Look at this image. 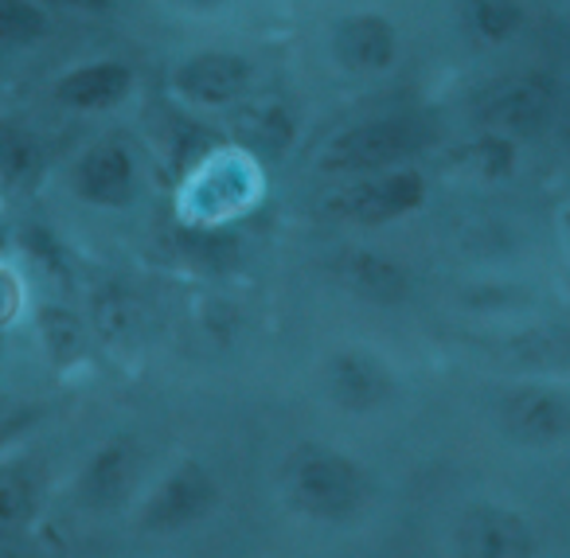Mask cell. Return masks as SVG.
<instances>
[{"mask_svg":"<svg viewBox=\"0 0 570 558\" xmlns=\"http://www.w3.org/2000/svg\"><path fill=\"white\" fill-rule=\"evenodd\" d=\"M254 63L238 51H191L168 71V90L196 110H230L246 98Z\"/></svg>","mask_w":570,"mask_h":558,"instance_id":"9","label":"cell"},{"mask_svg":"<svg viewBox=\"0 0 570 558\" xmlns=\"http://www.w3.org/2000/svg\"><path fill=\"white\" fill-rule=\"evenodd\" d=\"M547 114H551V87L539 79H512L497 87L484 102V121L492 134H504L512 141L543 129Z\"/></svg>","mask_w":570,"mask_h":558,"instance_id":"14","label":"cell"},{"mask_svg":"<svg viewBox=\"0 0 570 558\" xmlns=\"http://www.w3.org/2000/svg\"><path fill=\"white\" fill-rule=\"evenodd\" d=\"M168 4L180 12H199V17H212V12L230 9V0H168Z\"/></svg>","mask_w":570,"mask_h":558,"instance_id":"23","label":"cell"},{"mask_svg":"<svg viewBox=\"0 0 570 558\" xmlns=\"http://www.w3.org/2000/svg\"><path fill=\"white\" fill-rule=\"evenodd\" d=\"M51 17L40 0H0V48H32L48 40Z\"/></svg>","mask_w":570,"mask_h":558,"instance_id":"19","label":"cell"},{"mask_svg":"<svg viewBox=\"0 0 570 558\" xmlns=\"http://www.w3.org/2000/svg\"><path fill=\"white\" fill-rule=\"evenodd\" d=\"M328 48H333V59L341 63V71L375 79V75L395 71L399 56H403V36H399L395 20L367 9L336 20Z\"/></svg>","mask_w":570,"mask_h":558,"instance_id":"11","label":"cell"},{"mask_svg":"<svg viewBox=\"0 0 570 558\" xmlns=\"http://www.w3.org/2000/svg\"><path fill=\"white\" fill-rule=\"evenodd\" d=\"M562 243H567V254H570V207L562 212Z\"/></svg>","mask_w":570,"mask_h":558,"instance_id":"25","label":"cell"},{"mask_svg":"<svg viewBox=\"0 0 570 558\" xmlns=\"http://www.w3.org/2000/svg\"><path fill=\"white\" fill-rule=\"evenodd\" d=\"M430 134L426 126H419L414 118H367L356 126L341 129L333 141L321 149L317 168L325 176H367L383 173V168L411 165V157H419L426 149Z\"/></svg>","mask_w":570,"mask_h":558,"instance_id":"4","label":"cell"},{"mask_svg":"<svg viewBox=\"0 0 570 558\" xmlns=\"http://www.w3.org/2000/svg\"><path fill=\"white\" fill-rule=\"evenodd\" d=\"M20 316H24V282H20V274L9 262H0V336H4Z\"/></svg>","mask_w":570,"mask_h":558,"instance_id":"22","label":"cell"},{"mask_svg":"<svg viewBox=\"0 0 570 558\" xmlns=\"http://www.w3.org/2000/svg\"><path fill=\"white\" fill-rule=\"evenodd\" d=\"M40 4H59L67 12H95V17L114 9V0H40Z\"/></svg>","mask_w":570,"mask_h":558,"instance_id":"24","label":"cell"},{"mask_svg":"<svg viewBox=\"0 0 570 558\" xmlns=\"http://www.w3.org/2000/svg\"><path fill=\"white\" fill-rule=\"evenodd\" d=\"M36 324H40V340L56 363H67L82 352V329L75 321V313H67L59 305H40L36 309Z\"/></svg>","mask_w":570,"mask_h":558,"instance_id":"20","label":"cell"},{"mask_svg":"<svg viewBox=\"0 0 570 558\" xmlns=\"http://www.w3.org/2000/svg\"><path fill=\"white\" fill-rule=\"evenodd\" d=\"M43 173V145L24 121L0 118V184L9 192L36 188Z\"/></svg>","mask_w":570,"mask_h":558,"instance_id":"15","label":"cell"},{"mask_svg":"<svg viewBox=\"0 0 570 558\" xmlns=\"http://www.w3.org/2000/svg\"><path fill=\"white\" fill-rule=\"evenodd\" d=\"M497 425L520 449L570 446V386L554 379L512 383L497 402Z\"/></svg>","mask_w":570,"mask_h":558,"instance_id":"7","label":"cell"},{"mask_svg":"<svg viewBox=\"0 0 570 558\" xmlns=\"http://www.w3.org/2000/svg\"><path fill=\"white\" fill-rule=\"evenodd\" d=\"M134 90L137 75L129 63H121V59H90V63H79L59 75L56 87H51V98L71 114H110L118 106H126L134 98Z\"/></svg>","mask_w":570,"mask_h":558,"instance_id":"12","label":"cell"},{"mask_svg":"<svg viewBox=\"0 0 570 558\" xmlns=\"http://www.w3.org/2000/svg\"><path fill=\"white\" fill-rule=\"evenodd\" d=\"M562 141H567V149H570V114H567V126H562Z\"/></svg>","mask_w":570,"mask_h":558,"instance_id":"26","label":"cell"},{"mask_svg":"<svg viewBox=\"0 0 570 558\" xmlns=\"http://www.w3.org/2000/svg\"><path fill=\"white\" fill-rule=\"evenodd\" d=\"M321 391L341 414H380L399 391V371L367 344H341L321 363Z\"/></svg>","mask_w":570,"mask_h":558,"instance_id":"8","label":"cell"},{"mask_svg":"<svg viewBox=\"0 0 570 558\" xmlns=\"http://www.w3.org/2000/svg\"><path fill=\"white\" fill-rule=\"evenodd\" d=\"M450 558H543V535L515 503L473 500L450 523Z\"/></svg>","mask_w":570,"mask_h":558,"instance_id":"6","label":"cell"},{"mask_svg":"<svg viewBox=\"0 0 570 558\" xmlns=\"http://www.w3.org/2000/svg\"><path fill=\"white\" fill-rule=\"evenodd\" d=\"M40 511V477L28 461H0V539L28 531Z\"/></svg>","mask_w":570,"mask_h":558,"instance_id":"16","label":"cell"},{"mask_svg":"<svg viewBox=\"0 0 570 558\" xmlns=\"http://www.w3.org/2000/svg\"><path fill=\"white\" fill-rule=\"evenodd\" d=\"M461 157H465L481 176H489V180H500V176L515 173V141L504 134H492V129H484L476 141H469Z\"/></svg>","mask_w":570,"mask_h":558,"instance_id":"21","label":"cell"},{"mask_svg":"<svg viewBox=\"0 0 570 558\" xmlns=\"http://www.w3.org/2000/svg\"><path fill=\"white\" fill-rule=\"evenodd\" d=\"M141 188V173H137V157L129 153L126 141H95L79 153V160L71 165V192L75 199L90 207H106L118 212L137 199Z\"/></svg>","mask_w":570,"mask_h":558,"instance_id":"10","label":"cell"},{"mask_svg":"<svg viewBox=\"0 0 570 558\" xmlns=\"http://www.w3.org/2000/svg\"><path fill=\"white\" fill-rule=\"evenodd\" d=\"M137 472H141V446L121 433L95 449V457L82 464L75 492L87 508H118L137 488Z\"/></svg>","mask_w":570,"mask_h":558,"instance_id":"13","label":"cell"},{"mask_svg":"<svg viewBox=\"0 0 570 558\" xmlns=\"http://www.w3.org/2000/svg\"><path fill=\"white\" fill-rule=\"evenodd\" d=\"M461 25L484 48H504L528 25L523 0H461Z\"/></svg>","mask_w":570,"mask_h":558,"instance_id":"17","label":"cell"},{"mask_svg":"<svg viewBox=\"0 0 570 558\" xmlns=\"http://www.w3.org/2000/svg\"><path fill=\"white\" fill-rule=\"evenodd\" d=\"M426 176L414 165H395L383 173L352 176V184L325 199V212L356 227H391L419 215L426 207Z\"/></svg>","mask_w":570,"mask_h":558,"instance_id":"5","label":"cell"},{"mask_svg":"<svg viewBox=\"0 0 570 558\" xmlns=\"http://www.w3.org/2000/svg\"><path fill=\"white\" fill-rule=\"evenodd\" d=\"M282 500L294 516L325 527H348L372 511L375 477L360 457L325 441H302L282 461Z\"/></svg>","mask_w":570,"mask_h":558,"instance_id":"1","label":"cell"},{"mask_svg":"<svg viewBox=\"0 0 570 558\" xmlns=\"http://www.w3.org/2000/svg\"><path fill=\"white\" fill-rule=\"evenodd\" d=\"M223 500V484L204 461L196 457H180L176 464H168L141 496L134 508V527L141 535H184L191 527H199Z\"/></svg>","mask_w":570,"mask_h":558,"instance_id":"3","label":"cell"},{"mask_svg":"<svg viewBox=\"0 0 570 558\" xmlns=\"http://www.w3.org/2000/svg\"><path fill=\"white\" fill-rule=\"evenodd\" d=\"M344 277H348L352 290L364 293V297H372V301H399V297H406V290H411L406 270L399 266L395 258H383V254H375V251L352 254V258L344 262Z\"/></svg>","mask_w":570,"mask_h":558,"instance_id":"18","label":"cell"},{"mask_svg":"<svg viewBox=\"0 0 570 558\" xmlns=\"http://www.w3.org/2000/svg\"><path fill=\"white\" fill-rule=\"evenodd\" d=\"M266 196V173L250 149H215L191 168L180 188L176 215L191 231H219L238 223L258 199Z\"/></svg>","mask_w":570,"mask_h":558,"instance_id":"2","label":"cell"}]
</instances>
